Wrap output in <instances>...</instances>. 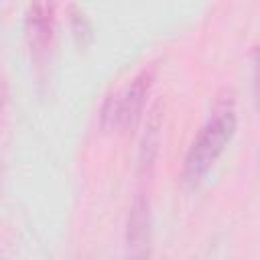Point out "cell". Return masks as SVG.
Listing matches in <instances>:
<instances>
[{"instance_id":"7","label":"cell","mask_w":260,"mask_h":260,"mask_svg":"<svg viewBox=\"0 0 260 260\" xmlns=\"http://www.w3.org/2000/svg\"><path fill=\"white\" fill-rule=\"evenodd\" d=\"M118 116H120V91L108 93L102 110H100V124L104 130H114L118 128Z\"/></svg>"},{"instance_id":"2","label":"cell","mask_w":260,"mask_h":260,"mask_svg":"<svg viewBox=\"0 0 260 260\" xmlns=\"http://www.w3.org/2000/svg\"><path fill=\"white\" fill-rule=\"evenodd\" d=\"M152 256V211L144 193H136L126 215L124 230V258L150 260Z\"/></svg>"},{"instance_id":"4","label":"cell","mask_w":260,"mask_h":260,"mask_svg":"<svg viewBox=\"0 0 260 260\" xmlns=\"http://www.w3.org/2000/svg\"><path fill=\"white\" fill-rule=\"evenodd\" d=\"M55 4L53 2H32L24 12V32L30 51L45 53L53 41L55 30Z\"/></svg>"},{"instance_id":"3","label":"cell","mask_w":260,"mask_h":260,"mask_svg":"<svg viewBox=\"0 0 260 260\" xmlns=\"http://www.w3.org/2000/svg\"><path fill=\"white\" fill-rule=\"evenodd\" d=\"M154 81V69L146 67L140 73L132 77V81L120 91V116H118V128L122 130H134L144 114V104L148 98V91Z\"/></svg>"},{"instance_id":"5","label":"cell","mask_w":260,"mask_h":260,"mask_svg":"<svg viewBox=\"0 0 260 260\" xmlns=\"http://www.w3.org/2000/svg\"><path fill=\"white\" fill-rule=\"evenodd\" d=\"M160 134H162V106L160 102L152 104V108L146 114L144 130L140 136V146H138V169L140 173H150L158 154L160 146Z\"/></svg>"},{"instance_id":"8","label":"cell","mask_w":260,"mask_h":260,"mask_svg":"<svg viewBox=\"0 0 260 260\" xmlns=\"http://www.w3.org/2000/svg\"><path fill=\"white\" fill-rule=\"evenodd\" d=\"M6 102H8V81H6L4 73L0 71V112L4 110Z\"/></svg>"},{"instance_id":"1","label":"cell","mask_w":260,"mask_h":260,"mask_svg":"<svg viewBox=\"0 0 260 260\" xmlns=\"http://www.w3.org/2000/svg\"><path fill=\"white\" fill-rule=\"evenodd\" d=\"M236 108L234 98L223 95L215 102L211 116L199 128L197 136L193 138L185 160H183V175L189 183L201 181V177L213 167V162L221 156L225 146L230 144L236 132Z\"/></svg>"},{"instance_id":"6","label":"cell","mask_w":260,"mask_h":260,"mask_svg":"<svg viewBox=\"0 0 260 260\" xmlns=\"http://www.w3.org/2000/svg\"><path fill=\"white\" fill-rule=\"evenodd\" d=\"M67 14H69L71 32H73V39H75L77 47L79 49L89 47L91 41H93V26H91V20L87 18V14L83 12V8L77 6V4H69Z\"/></svg>"}]
</instances>
